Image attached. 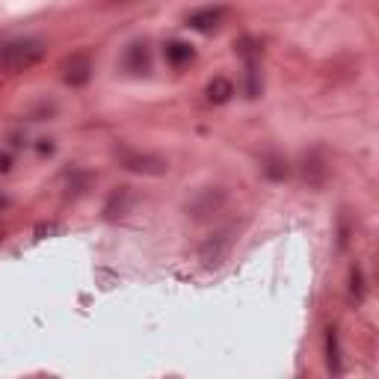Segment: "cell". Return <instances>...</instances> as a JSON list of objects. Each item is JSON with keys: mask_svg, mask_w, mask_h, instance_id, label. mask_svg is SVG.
Returning <instances> with one entry per match:
<instances>
[{"mask_svg": "<svg viewBox=\"0 0 379 379\" xmlns=\"http://www.w3.org/2000/svg\"><path fill=\"white\" fill-rule=\"evenodd\" d=\"M45 60V45L39 39H15L0 47V65L9 71H27Z\"/></svg>", "mask_w": 379, "mask_h": 379, "instance_id": "obj_1", "label": "cell"}, {"mask_svg": "<svg viewBox=\"0 0 379 379\" xmlns=\"http://www.w3.org/2000/svg\"><path fill=\"white\" fill-rule=\"evenodd\" d=\"M122 169L128 172H137V175H166L169 172V160L157 157V154H142V151H130V148H119L116 151Z\"/></svg>", "mask_w": 379, "mask_h": 379, "instance_id": "obj_2", "label": "cell"}, {"mask_svg": "<svg viewBox=\"0 0 379 379\" xmlns=\"http://www.w3.org/2000/svg\"><path fill=\"white\" fill-rule=\"evenodd\" d=\"M229 252H231V231L225 229V231L211 234L198 246V261H202L205 267H220V264L229 258Z\"/></svg>", "mask_w": 379, "mask_h": 379, "instance_id": "obj_3", "label": "cell"}, {"mask_svg": "<svg viewBox=\"0 0 379 379\" xmlns=\"http://www.w3.org/2000/svg\"><path fill=\"white\" fill-rule=\"evenodd\" d=\"M225 205V193L222 190H216V187H207V190H202V193H198L193 202L187 205V214L193 216V220H207V216L211 214H216L220 211V207Z\"/></svg>", "mask_w": 379, "mask_h": 379, "instance_id": "obj_4", "label": "cell"}, {"mask_svg": "<svg viewBox=\"0 0 379 379\" xmlns=\"http://www.w3.org/2000/svg\"><path fill=\"white\" fill-rule=\"evenodd\" d=\"M92 78V60L89 54H71L69 60L62 62V80L69 87H87Z\"/></svg>", "mask_w": 379, "mask_h": 379, "instance_id": "obj_5", "label": "cell"}, {"mask_svg": "<svg viewBox=\"0 0 379 379\" xmlns=\"http://www.w3.org/2000/svg\"><path fill=\"white\" fill-rule=\"evenodd\" d=\"M302 178H306L308 187H323L326 178H329V163L320 151H308L302 157Z\"/></svg>", "mask_w": 379, "mask_h": 379, "instance_id": "obj_6", "label": "cell"}, {"mask_svg": "<svg viewBox=\"0 0 379 379\" xmlns=\"http://www.w3.org/2000/svg\"><path fill=\"white\" fill-rule=\"evenodd\" d=\"M130 202H134V193H130V187H116L107 198V207H104V214L110 216V220H119V216H125L130 211Z\"/></svg>", "mask_w": 379, "mask_h": 379, "instance_id": "obj_7", "label": "cell"}, {"mask_svg": "<svg viewBox=\"0 0 379 379\" xmlns=\"http://www.w3.org/2000/svg\"><path fill=\"white\" fill-rule=\"evenodd\" d=\"M222 9H198V12H193L190 15V27H193V30H198V33H211V30H216V27L222 24Z\"/></svg>", "mask_w": 379, "mask_h": 379, "instance_id": "obj_8", "label": "cell"}, {"mask_svg": "<svg viewBox=\"0 0 379 379\" xmlns=\"http://www.w3.org/2000/svg\"><path fill=\"white\" fill-rule=\"evenodd\" d=\"M163 54H166V62L175 65V69H181V65H187V62H193V47H190L187 42H169L163 47Z\"/></svg>", "mask_w": 379, "mask_h": 379, "instance_id": "obj_9", "label": "cell"}, {"mask_svg": "<svg viewBox=\"0 0 379 379\" xmlns=\"http://www.w3.org/2000/svg\"><path fill=\"white\" fill-rule=\"evenodd\" d=\"M261 172L270 178V181H284L288 178V160L279 154H267L261 160Z\"/></svg>", "mask_w": 379, "mask_h": 379, "instance_id": "obj_10", "label": "cell"}, {"mask_svg": "<svg viewBox=\"0 0 379 379\" xmlns=\"http://www.w3.org/2000/svg\"><path fill=\"white\" fill-rule=\"evenodd\" d=\"M234 95V83L229 78H214L207 83V101L211 104H225Z\"/></svg>", "mask_w": 379, "mask_h": 379, "instance_id": "obj_11", "label": "cell"}, {"mask_svg": "<svg viewBox=\"0 0 379 379\" xmlns=\"http://www.w3.org/2000/svg\"><path fill=\"white\" fill-rule=\"evenodd\" d=\"M125 65L130 71H148V45H142V42H137V45H130L128 47V56H125Z\"/></svg>", "mask_w": 379, "mask_h": 379, "instance_id": "obj_12", "label": "cell"}, {"mask_svg": "<svg viewBox=\"0 0 379 379\" xmlns=\"http://www.w3.org/2000/svg\"><path fill=\"white\" fill-rule=\"evenodd\" d=\"M326 353H329V367L338 374L341 371V356H338V335H335V329L326 332Z\"/></svg>", "mask_w": 379, "mask_h": 379, "instance_id": "obj_13", "label": "cell"}, {"mask_svg": "<svg viewBox=\"0 0 379 379\" xmlns=\"http://www.w3.org/2000/svg\"><path fill=\"white\" fill-rule=\"evenodd\" d=\"M349 282H353V288H349V290H353V297L362 299V273L353 270V273H349Z\"/></svg>", "mask_w": 379, "mask_h": 379, "instance_id": "obj_14", "label": "cell"}, {"mask_svg": "<svg viewBox=\"0 0 379 379\" xmlns=\"http://www.w3.org/2000/svg\"><path fill=\"white\" fill-rule=\"evenodd\" d=\"M0 169H3V172H6V169H9V157L3 154V157H0Z\"/></svg>", "mask_w": 379, "mask_h": 379, "instance_id": "obj_15", "label": "cell"}, {"mask_svg": "<svg viewBox=\"0 0 379 379\" xmlns=\"http://www.w3.org/2000/svg\"><path fill=\"white\" fill-rule=\"evenodd\" d=\"M113 3H128V0H113Z\"/></svg>", "mask_w": 379, "mask_h": 379, "instance_id": "obj_16", "label": "cell"}, {"mask_svg": "<svg viewBox=\"0 0 379 379\" xmlns=\"http://www.w3.org/2000/svg\"><path fill=\"white\" fill-rule=\"evenodd\" d=\"M0 229H3V225H0Z\"/></svg>", "mask_w": 379, "mask_h": 379, "instance_id": "obj_17", "label": "cell"}]
</instances>
